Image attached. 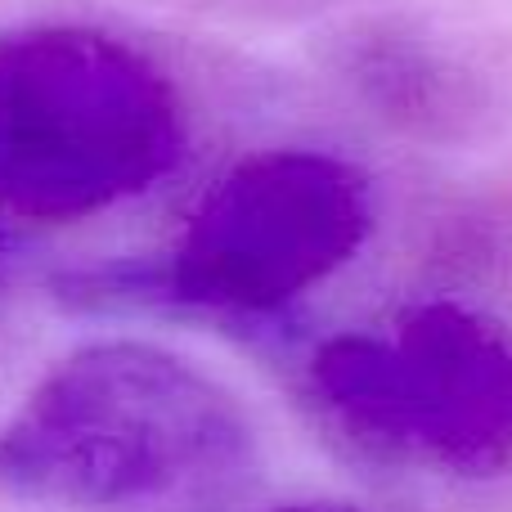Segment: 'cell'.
Returning <instances> with one entry per match:
<instances>
[{
	"label": "cell",
	"instance_id": "6da1fadb",
	"mask_svg": "<svg viewBox=\"0 0 512 512\" xmlns=\"http://www.w3.org/2000/svg\"><path fill=\"white\" fill-rule=\"evenodd\" d=\"M256 468L243 400L189 355L131 337L63 355L0 427V486L72 512H225Z\"/></svg>",
	"mask_w": 512,
	"mask_h": 512
},
{
	"label": "cell",
	"instance_id": "7a4b0ae2",
	"mask_svg": "<svg viewBox=\"0 0 512 512\" xmlns=\"http://www.w3.org/2000/svg\"><path fill=\"white\" fill-rule=\"evenodd\" d=\"M180 158V90L131 41L81 23L0 36V221H86Z\"/></svg>",
	"mask_w": 512,
	"mask_h": 512
},
{
	"label": "cell",
	"instance_id": "3957f363",
	"mask_svg": "<svg viewBox=\"0 0 512 512\" xmlns=\"http://www.w3.org/2000/svg\"><path fill=\"white\" fill-rule=\"evenodd\" d=\"M310 396L387 463L463 481L512 472V328L459 301L328 337L310 360Z\"/></svg>",
	"mask_w": 512,
	"mask_h": 512
},
{
	"label": "cell",
	"instance_id": "277c9868",
	"mask_svg": "<svg viewBox=\"0 0 512 512\" xmlns=\"http://www.w3.org/2000/svg\"><path fill=\"white\" fill-rule=\"evenodd\" d=\"M373 234V185L328 149L283 144L234 162L180 225L153 292L207 315H270L315 292Z\"/></svg>",
	"mask_w": 512,
	"mask_h": 512
},
{
	"label": "cell",
	"instance_id": "5b68a950",
	"mask_svg": "<svg viewBox=\"0 0 512 512\" xmlns=\"http://www.w3.org/2000/svg\"><path fill=\"white\" fill-rule=\"evenodd\" d=\"M27 270H32V243L18 230L0 225V306L27 283Z\"/></svg>",
	"mask_w": 512,
	"mask_h": 512
},
{
	"label": "cell",
	"instance_id": "8992f818",
	"mask_svg": "<svg viewBox=\"0 0 512 512\" xmlns=\"http://www.w3.org/2000/svg\"><path fill=\"white\" fill-rule=\"evenodd\" d=\"M274 512H346V508H328V504H283Z\"/></svg>",
	"mask_w": 512,
	"mask_h": 512
}]
</instances>
